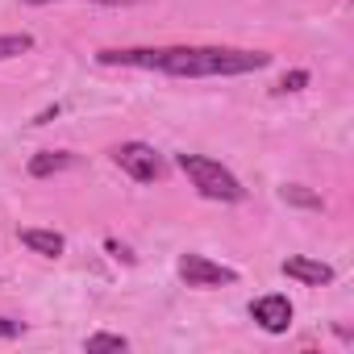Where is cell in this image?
I'll return each instance as SVG.
<instances>
[{"label": "cell", "mask_w": 354, "mask_h": 354, "mask_svg": "<svg viewBox=\"0 0 354 354\" xmlns=\"http://www.w3.org/2000/svg\"><path fill=\"white\" fill-rule=\"evenodd\" d=\"M100 67H138L162 71L175 80H213V75H250L271 63L267 50H238V46H125L100 50Z\"/></svg>", "instance_id": "1"}, {"label": "cell", "mask_w": 354, "mask_h": 354, "mask_svg": "<svg viewBox=\"0 0 354 354\" xmlns=\"http://www.w3.org/2000/svg\"><path fill=\"white\" fill-rule=\"evenodd\" d=\"M175 162H180V171L192 180V188H196L205 201L238 205V201L246 196V188L238 184V175H234L230 167H221L217 158H209V154H180Z\"/></svg>", "instance_id": "2"}, {"label": "cell", "mask_w": 354, "mask_h": 354, "mask_svg": "<svg viewBox=\"0 0 354 354\" xmlns=\"http://www.w3.org/2000/svg\"><path fill=\"white\" fill-rule=\"evenodd\" d=\"M113 162L129 175V180H138V184H158L162 175H167V158L154 146H146V142H121V146H113Z\"/></svg>", "instance_id": "3"}, {"label": "cell", "mask_w": 354, "mask_h": 354, "mask_svg": "<svg viewBox=\"0 0 354 354\" xmlns=\"http://www.w3.org/2000/svg\"><path fill=\"white\" fill-rule=\"evenodd\" d=\"M175 271H180V279L188 288H225V283H238V271L213 263L209 254H180Z\"/></svg>", "instance_id": "4"}, {"label": "cell", "mask_w": 354, "mask_h": 354, "mask_svg": "<svg viewBox=\"0 0 354 354\" xmlns=\"http://www.w3.org/2000/svg\"><path fill=\"white\" fill-rule=\"evenodd\" d=\"M250 317L267 329V333H283L288 325H292V300L288 296H259L254 304H250Z\"/></svg>", "instance_id": "5"}, {"label": "cell", "mask_w": 354, "mask_h": 354, "mask_svg": "<svg viewBox=\"0 0 354 354\" xmlns=\"http://www.w3.org/2000/svg\"><path fill=\"white\" fill-rule=\"evenodd\" d=\"M283 275H288V279H300V283H308V288L333 283V267H329V263H317V259H304V254L283 259Z\"/></svg>", "instance_id": "6"}, {"label": "cell", "mask_w": 354, "mask_h": 354, "mask_svg": "<svg viewBox=\"0 0 354 354\" xmlns=\"http://www.w3.org/2000/svg\"><path fill=\"white\" fill-rule=\"evenodd\" d=\"M67 167H75V154H71V150H42V154L30 158V175H34V180L59 175V171H67Z\"/></svg>", "instance_id": "7"}, {"label": "cell", "mask_w": 354, "mask_h": 354, "mask_svg": "<svg viewBox=\"0 0 354 354\" xmlns=\"http://www.w3.org/2000/svg\"><path fill=\"white\" fill-rule=\"evenodd\" d=\"M21 242H26L34 254H46V259H59V254L67 250L63 234H55V230H21Z\"/></svg>", "instance_id": "8"}, {"label": "cell", "mask_w": 354, "mask_h": 354, "mask_svg": "<svg viewBox=\"0 0 354 354\" xmlns=\"http://www.w3.org/2000/svg\"><path fill=\"white\" fill-rule=\"evenodd\" d=\"M34 50V38L30 34H0V63H9V59H21Z\"/></svg>", "instance_id": "9"}, {"label": "cell", "mask_w": 354, "mask_h": 354, "mask_svg": "<svg viewBox=\"0 0 354 354\" xmlns=\"http://www.w3.org/2000/svg\"><path fill=\"white\" fill-rule=\"evenodd\" d=\"M279 196H283V205H296V209H321V196L308 192L304 184H288V188H279Z\"/></svg>", "instance_id": "10"}, {"label": "cell", "mask_w": 354, "mask_h": 354, "mask_svg": "<svg viewBox=\"0 0 354 354\" xmlns=\"http://www.w3.org/2000/svg\"><path fill=\"white\" fill-rule=\"evenodd\" d=\"M84 350H88V354H100V350H117V354H121V350H129V342H125L121 333H92V337L84 342Z\"/></svg>", "instance_id": "11"}, {"label": "cell", "mask_w": 354, "mask_h": 354, "mask_svg": "<svg viewBox=\"0 0 354 354\" xmlns=\"http://www.w3.org/2000/svg\"><path fill=\"white\" fill-rule=\"evenodd\" d=\"M304 84H308V71H288V75L279 80V88H275V92H300Z\"/></svg>", "instance_id": "12"}, {"label": "cell", "mask_w": 354, "mask_h": 354, "mask_svg": "<svg viewBox=\"0 0 354 354\" xmlns=\"http://www.w3.org/2000/svg\"><path fill=\"white\" fill-rule=\"evenodd\" d=\"M21 333H26V325H21V321L0 317V337H21Z\"/></svg>", "instance_id": "13"}, {"label": "cell", "mask_w": 354, "mask_h": 354, "mask_svg": "<svg viewBox=\"0 0 354 354\" xmlns=\"http://www.w3.org/2000/svg\"><path fill=\"white\" fill-rule=\"evenodd\" d=\"M26 5H50V0H26ZM92 5H138V0H92Z\"/></svg>", "instance_id": "14"}, {"label": "cell", "mask_w": 354, "mask_h": 354, "mask_svg": "<svg viewBox=\"0 0 354 354\" xmlns=\"http://www.w3.org/2000/svg\"><path fill=\"white\" fill-rule=\"evenodd\" d=\"M109 250H113V254H117V259H125V263H133V254H129V250H125V246H117V242H109Z\"/></svg>", "instance_id": "15"}]
</instances>
